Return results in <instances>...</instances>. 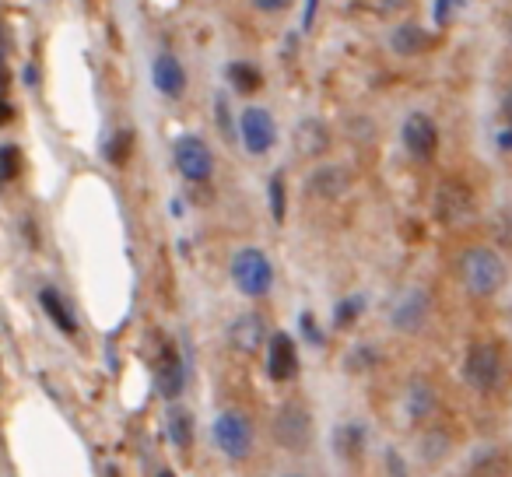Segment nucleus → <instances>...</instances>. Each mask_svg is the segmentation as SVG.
Returning <instances> with one entry per match:
<instances>
[{"label":"nucleus","instance_id":"obj_1","mask_svg":"<svg viewBox=\"0 0 512 477\" xmlns=\"http://www.w3.org/2000/svg\"><path fill=\"white\" fill-rule=\"evenodd\" d=\"M460 274H463V285L470 288L474 295H495L498 288L505 285V264L495 250H467L460 260Z\"/></svg>","mask_w":512,"mask_h":477},{"label":"nucleus","instance_id":"obj_2","mask_svg":"<svg viewBox=\"0 0 512 477\" xmlns=\"http://www.w3.org/2000/svg\"><path fill=\"white\" fill-rule=\"evenodd\" d=\"M232 281L242 295H249V299H260V295L271 292L274 267H271V260H267V253L253 250V246L235 253L232 257Z\"/></svg>","mask_w":512,"mask_h":477},{"label":"nucleus","instance_id":"obj_3","mask_svg":"<svg viewBox=\"0 0 512 477\" xmlns=\"http://www.w3.org/2000/svg\"><path fill=\"white\" fill-rule=\"evenodd\" d=\"M502 372H505V362H502V351H498V344L484 341V344H474V348L467 351L463 376H467V383L474 386V390H481V393L498 390V383H502Z\"/></svg>","mask_w":512,"mask_h":477},{"label":"nucleus","instance_id":"obj_4","mask_svg":"<svg viewBox=\"0 0 512 477\" xmlns=\"http://www.w3.org/2000/svg\"><path fill=\"white\" fill-rule=\"evenodd\" d=\"M155 351H151V372H155V386L162 397L176 400L183 393V383H186V369H183V358H179L176 344L165 341L162 334H155Z\"/></svg>","mask_w":512,"mask_h":477},{"label":"nucleus","instance_id":"obj_5","mask_svg":"<svg viewBox=\"0 0 512 477\" xmlns=\"http://www.w3.org/2000/svg\"><path fill=\"white\" fill-rule=\"evenodd\" d=\"M214 442H218V449L228 460H246L249 449H253V428H249V421L242 414L225 411L214 421Z\"/></svg>","mask_w":512,"mask_h":477},{"label":"nucleus","instance_id":"obj_6","mask_svg":"<svg viewBox=\"0 0 512 477\" xmlns=\"http://www.w3.org/2000/svg\"><path fill=\"white\" fill-rule=\"evenodd\" d=\"M309 435H313V418L302 404H285L274 418V439L281 442L292 453H302L309 446Z\"/></svg>","mask_w":512,"mask_h":477},{"label":"nucleus","instance_id":"obj_7","mask_svg":"<svg viewBox=\"0 0 512 477\" xmlns=\"http://www.w3.org/2000/svg\"><path fill=\"white\" fill-rule=\"evenodd\" d=\"M172 158H176V169L183 172L190 183H204L214 172L211 148H207L200 137H179L176 148H172Z\"/></svg>","mask_w":512,"mask_h":477},{"label":"nucleus","instance_id":"obj_8","mask_svg":"<svg viewBox=\"0 0 512 477\" xmlns=\"http://www.w3.org/2000/svg\"><path fill=\"white\" fill-rule=\"evenodd\" d=\"M404 148L411 158H418V162H428V158L435 155V148H439V130H435V123L428 120L425 113H411L404 120Z\"/></svg>","mask_w":512,"mask_h":477},{"label":"nucleus","instance_id":"obj_9","mask_svg":"<svg viewBox=\"0 0 512 477\" xmlns=\"http://www.w3.org/2000/svg\"><path fill=\"white\" fill-rule=\"evenodd\" d=\"M242 141H246V151H253V155L271 151L274 141H278V127H274L271 113H264V109H246V113H242Z\"/></svg>","mask_w":512,"mask_h":477},{"label":"nucleus","instance_id":"obj_10","mask_svg":"<svg viewBox=\"0 0 512 477\" xmlns=\"http://www.w3.org/2000/svg\"><path fill=\"white\" fill-rule=\"evenodd\" d=\"M267 372H271L274 383H288V379L299 376V348L288 334L271 337V355H267Z\"/></svg>","mask_w":512,"mask_h":477},{"label":"nucleus","instance_id":"obj_11","mask_svg":"<svg viewBox=\"0 0 512 477\" xmlns=\"http://www.w3.org/2000/svg\"><path fill=\"white\" fill-rule=\"evenodd\" d=\"M267 327L260 316H239V320L228 327V344H232L235 351H242V355H253V351H260V344L267 341Z\"/></svg>","mask_w":512,"mask_h":477},{"label":"nucleus","instance_id":"obj_12","mask_svg":"<svg viewBox=\"0 0 512 477\" xmlns=\"http://www.w3.org/2000/svg\"><path fill=\"white\" fill-rule=\"evenodd\" d=\"M151 78H155V88L162 95H169V99H179L186 88V71L183 64H179L176 57H169V53H162V57L155 60V67H151Z\"/></svg>","mask_w":512,"mask_h":477},{"label":"nucleus","instance_id":"obj_13","mask_svg":"<svg viewBox=\"0 0 512 477\" xmlns=\"http://www.w3.org/2000/svg\"><path fill=\"white\" fill-rule=\"evenodd\" d=\"M470 193H467V186H460V183H446L439 190V214H442V221H449V225H460V221H467L470 218Z\"/></svg>","mask_w":512,"mask_h":477},{"label":"nucleus","instance_id":"obj_14","mask_svg":"<svg viewBox=\"0 0 512 477\" xmlns=\"http://www.w3.org/2000/svg\"><path fill=\"white\" fill-rule=\"evenodd\" d=\"M348 183L351 179L341 165H327V169L313 172V179H309V193H316V197H323V200H334L348 190Z\"/></svg>","mask_w":512,"mask_h":477},{"label":"nucleus","instance_id":"obj_15","mask_svg":"<svg viewBox=\"0 0 512 477\" xmlns=\"http://www.w3.org/2000/svg\"><path fill=\"white\" fill-rule=\"evenodd\" d=\"M425 313H428V295L407 292L404 299H400V306L393 309V323H397L400 330H418L421 320H425Z\"/></svg>","mask_w":512,"mask_h":477},{"label":"nucleus","instance_id":"obj_16","mask_svg":"<svg viewBox=\"0 0 512 477\" xmlns=\"http://www.w3.org/2000/svg\"><path fill=\"white\" fill-rule=\"evenodd\" d=\"M428 46H432V39H428V32L418 29V25H400L390 36V50L400 53V57H418Z\"/></svg>","mask_w":512,"mask_h":477},{"label":"nucleus","instance_id":"obj_17","mask_svg":"<svg viewBox=\"0 0 512 477\" xmlns=\"http://www.w3.org/2000/svg\"><path fill=\"white\" fill-rule=\"evenodd\" d=\"M295 144H299L302 155H320V151L330 148V134L320 120H302L299 134H295Z\"/></svg>","mask_w":512,"mask_h":477},{"label":"nucleus","instance_id":"obj_18","mask_svg":"<svg viewBox=\"0 0 512 477\" xmlns=\"http://www.w3.org/2000/svg\"><path fill=\"white\" fill-rule=\"evenodd\" d=\"M39 302H43V309L50 313V320L57 323L64 334H78V320H74V313L67 309V302L60 299L53 288H43V292H39Z\"/></svg>","mask_w":512,"mask_h":477},{"label":"nucleus","instance_id":"obj_19","mask_svg":"<svg viewBox=\"0 0 512 477\" xmlns=\"http://www.w3.org/2000/svg\"><path fill=\"white\" fill-rule=\"evenodd\" d=\"M169 439H172V446L176 449H190L193 446V414L186 411V407H172L169 411Z\"/></svg>","mask_w":512,"mask_h":477},{"label":"nucleus","instance_id":"obj_20","mask_svg":"<svg viewBox=\"0 0 512 477\" xmlns=\"http://www.w3.org/2000/svg\"><path fill=\"white\" fill-rule=\"evenodd\" d=\"M334 446L341 456H348V460H355V456H362L365 449V428L355 425V421H348V425H341L334 432Z\"/></svg>","mask_w":512,"mask_h":477},{"label":"nucleus","instance_id":"obj_21","mask_svg":"<svg viewBox=\"0 0 512 477\" xmlns=\"http://www.w3.org/2000/svg\"><path fill=\"white\" fill-rule=\"evenodd\" d=\"M432 407H435L432 386H428L425 379H414L411 390H407V411H411V418H428Z\"/></svg>","mask_w":512,"mask_h":477},{"label":"nucleus","instance_id":"obj_22","mask_svg":"<svg viewBox=\"0 0 512 477\" xmlns=\"http://www.w3.org/2000/svg\"><path fill=\"white\" fill-rule=\"evenodd\" d=\"M228 81L235 85V92H242V95H253L256 88H260V71L256 67H249V64H232L228 67Z\"/></svg>","mask_w":512,"mask_h":477},{"label":"nucleus","instance_id":"obj_23","mask_svg":"<svg viewBox=\"0 0 512 477\" xmlns=\"http://www.w3.org/2000/svg\"><path fill=\"white\" fill-rule=\"evenodd\" d=\"M130 148H134V130L123 127V130H116V134L106 141V158L113 165H123L130 158Z\"/></svg>","mask_w":512,"mask_h":477},{"label":"nucleus","instance_id":"obj_24","mask_svg":"<svg viewBox=\"0 0 512 477\" xmlns=\"http://www.w3.org/2000/svg\"><path fill=\"white\" fill-rule=\"evenodd\" d=\"M22 176V151L15 144H0V183Z\"/></svg>","mask_w":512,"mask_h":477},{"label":"nucleus","instance_id":"obj_25","mask_svg":"<svg viewBox=\"0 0 512 477\" xmlns=\"http://www.w3.org/2000/svg\"><path fill=\"white\" fill-rule=\"evenodd\" d=\"M362 309H365L362 295H355V299H344L341 306H337V313H334V323H337V327H351V323L362 316Z\"/></svg>","mask_w":512,"mask_h":477},{"label":"nucleus","instance_id":"obj_26","mask_svg":"<svg viewBox=\"0 0 512 477\" xmlns=\"http://www.w3.org/2000/svg\"><path fill=\"white\" fill-rule=\"evenodd\" d=\"M271 214L274 221H285V183H281V176L271 179Z\"/></svg>","mask_w":512,"mask_h":477},{"label":"nucleus","instance_id":"obj_27","mask_svg":"<svg viewBox=\"0 0 512 477\" xmlns=\"http://www.w3.org/2000/svg\"><path fill=\"white\" fill-rule=\"evenodd\" d=\"M456 11H460V0H435V22H439V25L453 22Z\"/></svg>","mask_w":512,"mask_h":477},{"label":"nucleus","instance_id":"obj_28","mask_svg":"<svg viewBox=\"0 0 512 477\" xmlns=\"http://www.w3.org/2000/svg\"><path fill=\"white\" fill-rule=\"evenodd\" d=\"M302 330H306V337H309V341H313V344H323V334H320V327H316V320H313V316H309V313H302Z\"/></svg>","mask_w":512,"mask_h":477},{"label":"nucleus","instance_id":"obj_29","mask_svg":"<svg viewBox=\"0 0 512 477\" xmlns=\"http://www.w3.org/2000/svg\"><path fill=\"white\" fill-rule=\"evenodd\" d=\"M218 116H221V134L232 137V116H228V102H225V95H218Z\"/></svg>","mask_w":512,"mask_h":477},{"label":"nucleus","instance_id":"obj_30","mask_svg":"<svg viewBox=\"0 0 512 477\" xmlns=\"http://www.w3.org/2000/svg\"><path fill=\"white\" fill-rule=\"evenodd\" d=\"M253 4L260 11H271V15H274V11H285L288 4H292V0H253Z\"/></svg>","mask_w":512,"mask_h":477},{"label":"nucleus","instance_id":"obj_31","mask_svg":"<svg viewBox=\"0 0 512 477\" xmlns=\"http://www.w3.org/2000/svg\"><path fill=\"white\" fill-rule=\"evenodd\" d=\"M316 4H320V0H309V8H306V18H302V25H313V18H316Z\"/></svg>","mask_w":512,"mask_h":477},{"label":"nucleus","instance_id":"obj_32","mask_svg":"<svg viewBox=\"0 0 512 477\" xmlns=\"http://www.w3.org/2000/svg\"><path fill=\"white\" fill-rule=\"evenodd\" d=\"M4 123H11V106H8V102H0V127H4Z\"/></svg>","mask_w":512,"mask_h":477},{"label":"nucleus","instance_id":"obj_33","mask_svg":"<svg viewBox=\"0 0 512 477\" xmlns=\"http://www.w3.org/2000/svg\"><path fill=\"white\" fill-rule=\"evenodd\" d=\"M4 53H8V39H4V29H0V60H4Z\"/></svg>","mask_w":512,"mask_h":477},{"label":"nucleus","instance_id":"obj_34","mask_svg":"<svg viewBox=\"0 0 512 477\" xmlns=\"http://www.w3.org/2000/svg\"><path fill=\"white\" fill-rule=\"evenodd\" d=\"M158 477H176V474H172V470H162V474H158Z\"/></svg>","mask_w":512,"mask_h":477},{"label":"nucleus","instance_id":"obj_35","mask_svg":"<svg viewBox=\"0 0 512 477\" xmlns=\"http://www.w3.org/2000/svg\"><path fill=\"white\" fill-rule=\"evenodd\" d=\"M285 477H302V474H285Z\"/></svg>","mask_w":512,"mask_h":477}]
</instances>
